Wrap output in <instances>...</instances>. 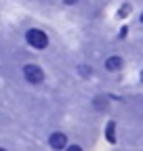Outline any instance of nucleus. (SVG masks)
<instances>
[{"mask_svg": "<svg viewBox=\"0 0 143 151\" xmlns=\"http://www.w3.org/2000/svg\"><path fill=\"white\" fill-rule=\"evenodd\" d=\"M0 151H6V149H2V147H0Z\"/></svg>", "mask_w": 143, "mask_h": 151, "instance_id": "9d476101", "label": "nucleus"}, {"mask_svg": "<svg viewBox=\"0 0 143 151\" xmlns=\"http://www.w3.org/2000/svg\"><path fill=\"white\" fill-rule=\"evenodd\" d=\"M122 67V59L120 57H107L105 59V69L107 71H118Z\"/></svg>", "mask_w": 143, "mask_h": 151, "instance_id": "20e7f679", "label": "nucleus"}, {"mask_svg": "<svg viewBox=\"0 0 143 151\" xmlns=\"http://www.w3.org/2000/svg\"><path fill=\"white\" fill-rule=\"evenodd\" d=\"M93 105H95V109L103 111V109H107V107H110V101H107V97H97V99L93 101Z\"/></svg>", "mask_w": 143, "mask_h": 151, "instance_id": "39448f33", "label": "nucleus"}, {"mask_svg": "<svg viewBox=\"0 0 143 151\" xmlns=\"http://www.w3.org/2000/svg\"><path fill=\"white\" fill-rule=\"evenodd\" d=\"M65 151H82V147H80V145H69Z\"/></svg>", "mask_w": 143, "mask_h": 151, "instance_id": "6e6552de", "label": "nucleus"}, {"mask_svg": "<svg viewBox=\"0 0 143 151\" xmlns=\"http://www.w3.org/2000/svg\"><path fill=\"white\" fill-rule=\"evenodd\" d=\"M48 145L53 149H63V147H67V137L63 134V132H53V134L48 137Z\"/></svg>", "mask_w": 143, "mask_h": 151, "instance_id": "7ed1b4c3", "label": "nucleus"}, {"mask_svg": "<svg viewBox=\"0 0 143 151\" xmlns=\"http://www.w3.org/2000/svg\"><path fill=\"white\" fill-rule=\"evenodd\" d=\"M23 78H25L30 84H40V82L44 80V71H42V67L30 63V65L23 67Z\"/></svg>", "mask_w": 143, "mask_h": 151, "instance_id": "f03ea898", "label": "nucleus"}, {"mask_svg": "<svg viewBox=\"0 0 143 151\" xmlns=\"http://www.w3.org/2000/svg\"><path fill=\"white\" fill-rule=\"evenodd\" d=\"M25 42H27L32 48L42 50V48H46V46H48V36H46L42 29L32 27V29H27V32H25Z\"/></svg>", "mask_w": 143, "mask_h": 151, "instance_id": "f257e3e1", "label": "nucleus"}, {"mask_svg": "<svg viewBox=\"0 0 143 151\" xmlns=\"http://www.w3.org/2000/svg\"><path fill=\"white\" fill-rule=\"evenodd\" d=\"M78 71H80V76H91V69H88V65H80Z\"/></svg>", "mask_w": 143, "mask_h": 151, "instance_id": "0eeeda50", "label": "nucleus"}, {"mask_svg": "<svg viewBox=\"0 0 143 151\" xmlns=\"http://www.w3.org/2000/svg\"><path fill=\"white\" fill-rule=\"evenodd\" d=\"M63 2H65V4H76L78 0H63Z\"/></svg>", "mask_w": 143, "mask_h": 151, "instance_id": "1a4fd4ad", "label": "nucleus"}, {"mask_svg": "<svg viewBox=\"0 0 143 151\" xmlns=\"http://www.w3.org/2000/svg\"><path fill=\"white\" fill-rule=\"evenodd\" d=\"M114 130H116V124L114 122H110L105 126V137H107V141L110 143H116V134H114Z\"/></svg>", "mask_w": 143, "mask_h": 151, "instance_id": "423d86ee", "label": "nucleus"}]
</instances>
